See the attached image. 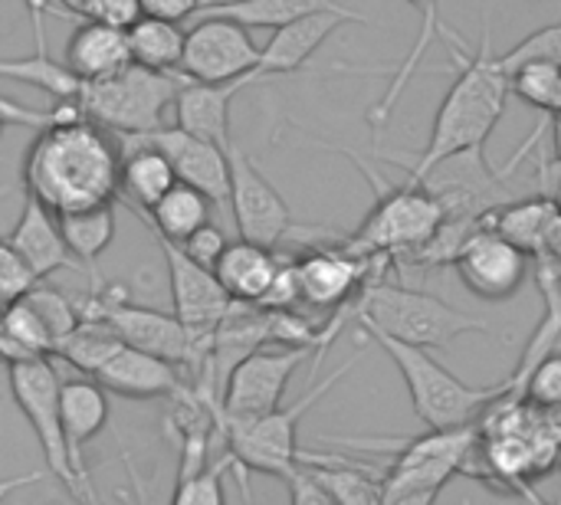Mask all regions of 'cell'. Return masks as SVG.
<instances>
[{
    "label": "cell",
    "instance_id": "cell-1",
    "mask_svg": "<svg viewBox=\"0 0 561 505\" xmlns=\"http://www.w3.org/2000/svg\"><path fill=\"white\" fill-rule=\"evenodd\" d=\"M440 39L447 43L450 56L457 59V79L447 89L431 141L417 154H401V151H371L378 161L398 164L408 171L411 181H417L427 168H434L440 158H450L467 148H486V138L493 135L496 122L506 112V99L513 92V76L506 72L503 59L493 53V33L490 23H483V43L480 49H470L457 30L440 23Z\"/></svg>",
    "mask_w": 561,
    "mask_h": 505
},
{
    "label": "cell",
    "instance_id": "cell-2",
    "mask_svg": "<svg viewBox=\"0 0 561 505\" xmlns=\"http://www.w3.org/2000/svg\"><path fill=\"white\" fill-rule=\"evenodd\" d=\"M122 145L92 118H72L39 128L23 158V191L53 214H69L118 197Z\"/></svg>",
    "mask_w": 561,
    "mask_h": 505
},
{
    "label": "cell",
    "instance_id": "cell-3",
    "mask_svg": "<svg viewBox=\"0 0 561 505\" xmlns=\"http://www.w3.org/2000/svg\"><path fill=\"white\" fill-rule=\"evenodd\" d=\"M309 145H319L325 151L345 154L355 161V168L368 177V184L375 187V207L368 210L365 223L348 237V250L365 253V256H398V260H411L421 246L431 243V237L440 230L444 223V207L440 200L417 181L408 177V184H388L371 161H365L358 151L342 148V145H329L319 138H306Z\"/></svg>",
    "mask_w": 561,
    "mask_h": 505
},
{
    "label": "cell",
    "instance_id": "cell-4",
    "mask_svg": "<svg viewBox=\"0 0 561 505\" xmlns=\"http://www.w3.org/2000/svg\"><path fill=\"white\" fill-rule=\"evenodd\" d=\"M477 440L480 434L473 431V424H463V427H447V431L427 427L424 437H414L404 444L401 440H352V437H339L329 444H342L352 450H391L394 463L381 477V503L424 505L440 496L450 477L467 470L477 450Z\"/></svg>",
    "mask_w": 561,
    "mask_h": 505
},
{
    "label": "cell",
    "instance_id": "cell-5",
    "mask_svg": "<svg viewBox=\"0 0 561 505\" xmlns=\"http://www.w3.org/2000/svg\"><path fill=\"white\" fill-rule=\"evenodd\" d=\"M352 319H358L362 329H378L421 348H450L463 335L490 332V322L480 315H470L431 292L378 279L362 286L352 302Z\"/></svg>",
    "mask_w": 561,
    "mask_h": 505
},
{
    "label": "cell",
    "instance_id": "cell-6",
    "mask_svg": "<svg viewBox=\"0 0 561 505\" xmlns=\"http://www.w3.org/2000/svg\"><path fill=\"white\" fill-rule=\"evenodd\" d=\"M368 342H375L398 368V375L408 385L411 394V408L414 414L434 427V431H447V427H463L473 424L486 408H493L496 398H503L510 391V378L490 388H473L467 381H460L457 375H450L427 348L401 342L394 335H385L378 329H365Z\"/></svg>",
    "mask_w": 561,
    "mask_h": 505
},
{
    "label": "cell",
    "instance_id": "cell-7",
    "mask_svg": "<svg viewBox=\"0 0 561 505\" xmlns=\"http://www.w3.org/2000/svg\"><path fill=\"white\" fill-rule=\"evenodd\" d=\"M365 355V348L345 361L342 368H335L325 381L312 385L296 404L289 408H276L263 417H250V421H220V431H224V444L227 450L233 454V460L243 467V470H253V473H266V477H279L286 480L296 463H299V447H296V434H299V421L352 371V365Z\"/></svg>",
    "mask_w": 561,
    "mask_h": 505
},
{
    "label": "cell",
    "instance_id": "cell-8",
    "mask_svg": "<svg viewBox=\"0 0 561 505\" xmlns=\"http://www.w3.org/2000/svg\"><path fill=\"white\" fill-rule=\"evenodd\" d=\"M184 72H158L138 62L125 66L115 76L85 82L79 105L85 118L99 122L108 131L138 135L164 125V112L174 108Z\"/></svg>",
    "mask_w": 561,
    "mask_h": 505
},
{
    "label": "cell",
    "instance_id": "cell-9",
    "mask_svg": "<svg viewBox=\"0 0 561 505\" xmlns=\"http://www.w3.org/2000/svg\"><path fill=\"white\" fill-rule=\"evenodd\" d=\"M79 312L108 322L125 345L161 355V358L187 368L191 375H201L207 358H210V345H201L184 329V322L178 315H168V312L131 302L125 286H108V289L95 286L89 292V299L79 306Z\"/></svg>",
    "mask_w": 561,
    "mask_h": 505
},
{
    "label": "cell",
    "instance_id": "cell-10",
    "mask_svg": "<svg viewBox=\"0 0 561 505\" xmlns=\"http://www.w3.org/2000/svg\"><path fill=\"white\" fill-rule=\"evenodd\" d=\"M59 371L49 358H30L20 365H10V394L20 408V414L30 421L33 437L46 457V473L72 496L89 503L85 486L79 483V473L69 457L62 417H59Z\"/></svg>",
    "mask_w": 561,
    "mask_h": 505
},
{
    "label": "cell",
    "instance_id": "cell-11",
    "mask_svg": "<svg viewBox=\"0 0 561 505\" xmlns=\"http://www.w3.org/2000/svg\"><path fill=\"white\" fill-rule=\"evenodd\" d=\"M230 158V214L237 223V233L243 240L279 246L286 240H299L312 246V227H299L283 194L270 184V177L256 168V161L233 141L227 148Z\"/></svg>",
    "mask_w": 561,
    "mask_h": 505
},
{
    "label": "cell",
    "instance_id": "cell-12",
    "mask_svg": "<svg viewBox=\"0 0 561 505\" xmlns=\"http://www.w3.org/2000/svg\"><path fill=\"white\" fill-rule=\"evenodd\" d=\"M312 348L302 345H276L250 352L227 378L220 398V421H250L276 411L289 388V378L306 361Z\"/></svg>",
    "mask_w": 561,
    "mask_h": 505
},
{
    "label": "cell",
    "instance_id": "cell-13",
    "mask_svg": "<svg viewBox=\"0 0 561 505\" xmlns=\"http://www.w3.org/2000/svg\"><path fill=\"white\" fill-rule=\"evenodd\" d=\"M260 46L250 36V26L220 13L194 16V26L184 39L181 72L197 82H230L256 72Z\"/></svg>",
    "mask_w": 561,
    "mask_h": 505
},
{
    "label": "cell",
    "instance_id": "cell-14",
    "mask_svg": "<svg viewBox=\"0 0 561 505\" xmlns=\"http://www.w3.org/2000/svg\"><path fill=\"white\" fill-rule=\"evenodd\" d=\"M154 233V230H151ZM158 250L164 256V266H168V283H171V302H174V315L184 322V329L201 342V345H210L214 342V332L220 325V319L230 312L233 299L227 296V289L220 286L217 273L194 263L181 243L174 240H164L158 237Z\"/></svg>",
    "mask_w": 561,
    "mask_h": 505
},
{
    "label": "cell",
    "instance_id": "cell-15",
    "mask_svg": "<svg viewBox=\"0 0 561 505\" xmlns=\"http://www.w3.org/2000/svg\"><path fill=\"white\" fill-rule=\"evenodd\" d=\"M454 269L473 296L486 302H506L523 289L529 276V256L483 220L457 250Z\"/></svg>",
    "mask_w": 561,
    "mask_h": 505
},
{
    "label": "cell",
    "instance_id": "cell-16",
    "mask_svg": "<svg viewBox=\"0 0 561 505\" xmlns=\"http://www.w3.org/2000/svg\"><path fill=\"white\" fill-rule=\"evenodd\" d=\"M388 256H365L348 246H309L296 266L299 299L312 309H342L355 302L362 286L371 279V269Z\"/></svg>",
    "mask_w": 561,
    "mask_h": 505
},
{
    "label": "cell",
    "instance_id": "cell-17",
    "mask_svg": "<svg viewBox=\"0 0 561 505\" xmlns=\"http://www.w3.org/2000/svg\"><path fill=\"white\" fill-rule=\"evenodd\" d=\"M138 138H145L148 145L161 148L178 174V181L204 191L217 207H230V158L227 148H220L217 141H207L201 135L184 131L181 125L168 128H151V131H138Z\"/></svg>",
    "mask_w": 561,
    "mask_h": 505
},
{
    "label": "cell",
    "instance_id": "cell-18",
    "mask_svg": "<svg viewBox=\"0 0 561 505\" xmlns=\"http://www.w3.org/2000/svg\"><path fill=\"white\" fill-rule=\"evenodd\" d=\"M256 82H263L256 72L243 79H230V82H197L184 76L178 99H174V122L191 135H201L207 141H217L220 148H230L233 145L230 105L247 85H256Z\"/></svg>",
    "mask_w": 561,
    "mask_h": 505
},
{
    "label": "cell",
    "instance_id": "cell-19",
    "mask_svg": "<svg viewBox=\"0 0 561 505\" xmlns=\"http://www.w3.org/2000/svg\"><path fill=\"white\" fill-rule=\"evenodd\" d=\"M92 378L122 398H178L187 388L181 381V365L135 345H122Z\"/></svg>",
    "mask_w": 561,
    "mask_h": 505
},
{
    "label": "cell",
    "instance_id": "cell-20",
    "mask_svg": "<svg viewBox=\"0 0 561 505\" xmlns=\"http://www.w3.org/2000/svg\"><path fill=\"white\" fill-rule=\"evenodd\" d=\"M59 417H62L69 457H72V467L79 473V483L85 486L89 503H95V493H92V483H89V470H85V460H82V447L89 440H95L102 434V427L108 424L105 388L92 375L89 378H62L59 381Z\"/></svg>",
    "mask_w": 561,
    "mask_h": 505
},
{
    "label": "cell",
    "instance_id": "cell-21",
    "mask_svg": "<svg viewBox=\"0 0 561 505\" xmlns=\"http://www.w3.org/2000/svg\"><path fill=\"white\" fill-rule=\"evenodd\" d=\"M352 23L345 13H332V10H319V13H306L286 26H276L270 43L260 46V66L256 76L260 79H273V76H289L306 69V62L316 56V49L342 26Z\"/></svg>",
    "mask_w": 561,
    "mask_h": 505
},
{
    "label": "cell",
    "instance_id": "cell-22",
    "mask_svg": "<svg viewBox=\"0 0 561 505\" xmlns=\"http://www.w3.org/2000/svg\"><path fill=\"white\" fill-rule=\"evenodd\" d=\"M7 240L13 243V250L23 256V263L30 266V273L36 279H46L56 269H76L79 266V260L72 256V250L62 240L59 217L43 200H36L33 194L23 197L20 220Z\"/></svg>",
    "mask_w": 561,
    "mask_h": 505
},
{
    "label": "cell",
    "instance_id": "cell-23",
    "mask_svg": "<svg viewBox=\"0 0 561 505\" xmlns=\"http://www.w3.org/2000/svg\"><path fill=\"white\" fill-rule=\"evenodd\" d=\"M122 164H118V197L128 204V210H151L164 191L178 184V174L168 161V154L154 145H148L138 135H122Z\"/></svg>",
    "mask_w": 561,
    "mask_h": 505
},
{
    "label": "cell",
    "instance_id": "cell-24",
    "mask_svg": "<svg viewBox=\"0 0 561 505\" xmlns=\"http://www.w3.org/2000/svg\"><path fill=\"white\" fill-rule=\"evenodd\" d=\"M62 59H66V66H69L82 82H95V79L115 76V72H122L125 66H131L128 30L85 16V23H79V26L72 30Z\"/></svg>",
    "mask_w": 561,
    "mask_h": 505
},
{
    "label": "cell",
    "instance_id": "cell-25",
    "mask_svg": "<svg viewBox=\"0 0 561 505\" xmlns=\"http://www.w3.org/2000/svg\"><path fill=\"white\" fill-rule=\"evenodd\" d=\"M279 266H283V260L273 253V246H263V243H253V240L240 237L237 243H227V250L220 253L214 273H217L220 286L227 289V296L233 302L260 306V299L273 286Z\"/></svg>",
    "mask_w": 561,
    "mask_h": 505
},
{
    "label": "cell",
    "instance_id": "cell-26",
    "mask_svg": "<svg viewBox=\"0 0 561 505\" xmlns=\"http://www.w3.org/2000/svg\"><path fill=\"white\" fill-rule=\"evenodd\" d=\"M556 210H559V200L552 197V191L542 187V194H536V197L506 200V204L493 207L483 220L493 230H500L510 243H516L529 260H536L546 246V233H549Z\"/></svg>",
    "mask_w": 561,
    "mask_h": 505
},
{
    "label": "cell",
    "instance_id": "cell-27",
    "mask_svg": "<svg viewBox=\"0 0 561 505\" xmlns=\"http://www.w3.org/2000/svg\"><path fill=\"white\" fill-rule=\"evenodd\" d=\"M319 10L345 13L352 23H371V16H365V13H358L352 7H342L339 0H240V3H224V7H204L194 16L220 13V16L240 20L250 30H276V26H286V23L306 16V13H319Z\"/></svg>",
    "mask_w": 561,
    "mask_h": 505
},
{
    "label": "cell",
    "instance_id": "cell-28",
    "mask_svg": "<svg viewBox=\"0 0 561 505\" xmlns=\"http://www.w3.org/2000/svg\"><path fill=\"white\" fill-rule=\"evenodd\" d=\"M210 207H214V200H210L204 191H197V187L178 181L171 191H164V197H161L151 210H135V214H138L141 223H148L158 237L174 240V243H184L197 227L210 223Z\"/></svg>",
    "mask_w": 561,
    "mask_h": 505
},
{
    "label": "cell",
    "instance_id": "cell-29",
    "mask_svg": "<svg viewBox=\"0 0 561 505\" xmlns=\"http://www.w3.org/2000/svg\"><path fill=\"white\" fill-rule=\"evenodd\" d=\"M53 348H56L53 332L23 296L0 306V361L7 368L30 358H49Z\"/></svg>",
    "mask_w": 561,
    "mask_h": 505
},
{
    "label": "cell",
    "instance_id": "cell-30",
    "mask_svg": "<svg viewBox=\"0 0 561 505\" xmlns=\"http://www.w3.org/2000/svg\"><path fill=\"white\" fill-rule=\"evenodd\" d=\"M184 39H187V30L178 20H164L151 13H141L128 26L131 62L145 69H158V72H181Z\"/></svg>",
    "mask_w": 561,
    "mask_h": 505
},
{
    "label": "cell",
    "instance_id": "cell-31",
    "mask_svg": "<svg viewBox=\"0 0 561 505\" xmlns=\"http://www.w3.org/2000/svg\"><path fill=\"white\" fill-rule=\"evenodd\" d=\"M59 217V230L66 246L72 250V256L85 266V273L92 276V289L99 286L95 276V263L99 256L112 246L115 240V207L112 204H95V207H82V210H69V214H56Z\"/></svg>",
    "mask_w": 561,
    "mask_h": 505
},
{
    "label": "cell",
    "instance_id": "cell-32",
    "mask_svg": "<svg viewBox=\"0 0 561 505\" xmlns=\"http://www.w3.org/2000/svg\"><path fill=\"white\" fill-rule=\"evenodd\" d=\"M125 342L118 338V332L102 322V319H92V315H82L79 325L62 335L53 348L56 358H62L66 365H72L76 371L82 375H95Z\"/></svg>",
    "mask_w": 561,
    "mask_h": 505
},
{
    "label": "cell",
    "instance_id": "cell-33",
    "mask_svg": "<svg viewBox=\"0 0 561 505\" xmlns=\"http://www.w3.org/2000/svg\"><path fill=\"white\" fill-rule=\"evenodd\" d=\"M0 79L23 82L33 89L49 92L53 99H76L82 92V79L66 66V59H53L46 49H36V56H16V59H0Z\"/></svg>",
    "mask_w": 561,
    "mask_h": 505
},
{
    "label": "cell",
    "instance_id": "cell-34",
    "mask_svg": "<svg viewBox=\"0 0 561 505\" xmlns=\"http://www.w3.org/2000/svg\"><path fill=\"white\" fill-rule=\"evenodd\" d=\"M513 95H519L536 112L549 115L556 112L561 95V66L549 59H529L513 69Z\"/></svg>",
    "mask_w": 561,
    "mask_h": 505
},
{
    "label": "cell",
    "instance_id": "cell-35",
    "mask_svg": "<svg viewBox=\"0 0 561 505\" xmlns=\"http://www.w3.org/2000/svg\"><path fill=\"white\" fill-rule=\"evenodd\" d=\"M523 401H529L536 411H561V355L549 352L546 358H539L529 375L510 391Z\"/></svg>",
    "mask_w": 561,
    "mask_h": 505
},
{
    "label": "cell",
    "instance_id": "cell-36",
    "mask_svg": "<svg viewBox=\"0 0 561 505\" xmlns=\"http://www.w3.org/2000/svg\"><path fill=\"white\" fill-rule=\"evenodd\" d=\"M23 299L36 309V315L46 322V329L53 332L56 342H59L62 335H69V332L79 325V319H82L79 306H76L69 296H62V292L53 289V286H43L39 279L23 292Z\"/></svg>",
    "mask_w": 561,
    "mask_h": 505
},
{
    "label": "cell",
    "instance_id": "cell-37",
    "mask_svg": "<svg viewBox=\"0 0 561 505\" xmlns=\"http://www.w3.org/2000/svg\"><path fill=\"white\" fill-rule=\"evenodd\" d=\"M233 470V454L227 450V457L214 467H204L201 473L187 477L178 483L171 503L174 505H220L224 503V473Z\"/></svg>",
    "mask_w": 561,
    "mask_h": 505
},
{
    "label": "cell",
    "instance_id": "cell-38",
    "mask_svg": "<svg viewBox=\"0 0 561 505\" xmlns=\"http://www.w3.org/2000/svg\"><path fill=\"white\" fill-rule=\"evenodd\" d=\"M500 59H503V66H506L510 76H513V69H516L519 62H529V59H549V62H559L561 66V23L542 26V30H533V33L523 36L516 46H510Z\"/></svg>",
    "mask_w": 561,
    "mask_h": 505
},
{
    "label": "cell",
    "instance_id": "cell-39",
    "mask_svg": "<svg viewBox=\"0 0 561 505\" xmlns=\"http://www.w3.org/2000/svg\"><path fill=\"white\" fill-rule=\"evenodd\" d=\"M33 283H36V276L30 273L23 256L13 250V243L0 240V306L20 299Z\"/></svg>",
    "mask_w": 561,
    "mask_h": 505
},
{
    "label": "cell",
    "instance_id": "cell-40",
    "mask_svg": "<svg viewBox=\"0 0 561 505\" xmlns=\"http://www.w3.org/2000/svg\"><path fill=\"white\" fill-rule=\"evenodd\" d=\"M227 237H224V230L220 227H214V223H204V227H197L184 243H181V250L194 260V263H201V266H207V269H214L217 266V260H220V253L227 250Z\"/></svg>",
    "mask_w": 561,
    "mask_h": 505
},
{
    "label": "cell",
    "instance_id": "cell-41",
    "mask_svg": "<svg viewBox=\"0 0 561 505\" xmlns=\"http://www.w3.org/2000/svg\"><path fill=\"white\" fill-rule=\"evenodd\" d=\"M79 16L102 20V23L128 30L141 16V0H82L79 3Z\"/></svg>",
    "mask_w": 561,
    "mask_h": 505
},
{
    "label": "cell",
    "instance_id": "cell-42",
    "mask_svg": "<svg viewBox=\"0 0 561 505\" xmlns=\"http://www.w3.org/2000/svg\"><path fill=\"white\" fill-rule=\"evenodd\" d=\"M197 10H201V0H141V13L164 16V20H178V23H184Z\"/></svg>",
    "mask_w": 561,
    "mask_h": 505
},
{
    "label": "cell",
    "instance_id": "cell-43",
    "mask_svg": "<svg viewBox=\"0 0 561 505\" xmlns=\"http://www.w3.org/2000/svg\"><path fill=\"white\" fill-rule=\"evenodd\" d=\"M536 260H546L549 266H556L561 273V207L556 210L552 223H549V233H546V246Z\"/></svg>",
    "mask_w": 561,
    "mask_h": 505
},
{
    "label": "cell",
    "instance_id": "cell-44",
    "mask_svg": "<svg viewBox=\"0 0 561 505\" xmlns=\"http://www.w3.org/2000/svg\"><path fill=\"white\" fill-rule=\"evenodd\" d=\"M552 145H556V161L561 168V118H552Z\"/></svg>",
    "mask_w": 561,
    "mask_h": 505
},
{
    "label": "cell",
    "instance_id": "cell-45",
    "mask_svg": "<svg viewBox=\"0 0 561 505\" xmlns=\"http://www.w3.org/2000/svg\"><path fill=\"white\" fill-rule=\"evenodd\" d=\"M224 3H240V0H201V10L204 7H224Z\"/></svg>",
    "mask_w": 561,
    "mask_h": 505
},
{
    "label": "cell",
    "instance_id": "cell-46",
    "mask_svg": "<svg viewBox=\"0 0 561 505\" xmlns=\"http://www.w3.org/2000/svg\"><path fill=\"white\" fill-rule=\"evenodd\" d=\"M552 197L559 200V207H561V174H559V184H556V191H552Z\"/></svg>",
    "mask_w": 561,
    "mask_h": 505
},
{
    "label": "cell",
    "instance_id": "cell-47",
    "mask_svg": "<svg viewBox=\"0 0 561 505\" xmlns=\"http://www.w3.org/2000/svg\"><path fill=\"white\" fill-rule=\"evenodd\" d=\"M10 191H13V187H10V184H3V187H0V200H3V197H7Z\"/></svg>",
    "mask_w": 561,
    "mask_h": 505
},
{
    "label": "cell",
    "instance_id": "cell-48",
    "mask_svg": "<svg viewBox=\"0 0 561 505\" xmlns=\"http://www.w3.org/2000/svg\"><path fill=\"white\" fill-rule=\"evenodd\" d=\"M552 352H559L561 355V332H559V338H556V345H552Z\"/></svg>",
    "mask_w": 561,
    "mask_h": 505
},
{
    "label": "cell",
    "instance_id": "cell-49",
    "mask_svg": "<svg viewBox=\"0 0 561 505\" xmlns=\"http://www.w3.org/2000/svg\"><path fill=\"white\" fill-rule=\"evenodd\" d=\"M536 3H542V0H536ZM559 3H561V0H559Z\"/></svg>",
    "mask_w": 561,
    "mask_h": 505
}]
</instances>
